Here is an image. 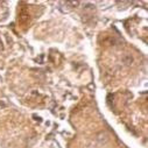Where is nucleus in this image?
<instances>
[{
  "mask_svg": "<svg viewBox=\"0 0 148 148\" xmlns=\"http://www.w3.org/2000/svg\"><path fill=\"white\" fill-rule=\"evenodd\" d=\"M3 49H4V45H3V41L0 40V51H1Z\"/></svg>",
  "mask_w": 148,
  "mask_h": 148,
  "instance_id": "f03ea898",
  "label": "nucleus"
},
{
  "mask_svg": "<svg viewBox=\"0 0 148 148\" xmlns=\"http://www.w3.org/2000/svg\"><path fill=\"white\" fill-rule=\"evenodd\" d=\"M121 61H123V63H124L125 65H131V64L133 63L134 58H133L132 55H130V54H125V55L121 57Z\"/></svg>",
  "mask_w": 148,
  "mask_h": 148,
  "instance_id": "f257e3e1",
  "label": "nucleus"
}]
</instances>
